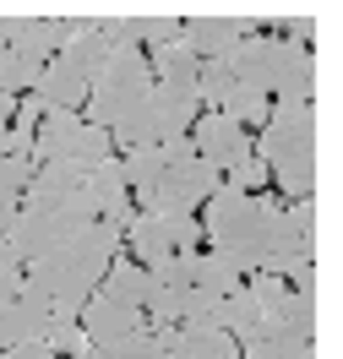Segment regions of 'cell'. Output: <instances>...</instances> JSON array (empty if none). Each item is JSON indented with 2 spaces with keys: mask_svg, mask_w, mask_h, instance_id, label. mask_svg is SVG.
<instances>
[{
  "mask_svg": "<svg viewBox=\"0 0 343 359\" xmlns=\"http://www.w3.org/2000/svg\"><path fill=\"white\" fill-rule=\"evenodd\" d=\"M27 17H33L27 6H0V49L11 44L17 33H22V22H27Z\"/></svg>",
  "mask_w": 343,
  "mask_h": 359,
  "instance_id": "30",
  "label": "cell"
},
{
  "mask_svg": "<svg viewBox=\"0 0 343 359\" xmlns=\"http://www.w3.org/2000/svg\"><path fill=\"white\" fill-rule=\"evenodd\" d=\"M147 88H153V71H147V55H142L137 44H120L114 39L109 60L98 66V76H93V104H88V126H104L109 131L120 114L131 109V104H142L147 98Z\"/></svg>",
  "mask_w": 343,
  "mask_h": 359,
  "instance_id": "2",
  "label": "cell"
},
{
  "mask_svg": "<svg viewBox=\"0 0 343 359\" xmlns=\"http://www.w3.org/2000/svg\"><path fill=\"white\" fill-rule=\"evenodd\" d=\"M218 185H224V175L191 153V158H180V163H169V169H163L159 191H153V202L142 207V212H153V218H191V207L207 202Z\"/></svg>",
  "mask_w": 343,
  "mask_h": 359,
  "instance_id": "5",
  "label": "cell"
},
{
  "mask_svg": "<svg viewBox=\"0 0 343 359\" xmlns=\"http://www.w3.org/2000/svg\"><path fill=\"white\" fill-rule=\"evenodd\" d=\"M246 294H251L256 305H262V311L273 316V311H278V299L289 294V283H283L278 272H251V278H246Z\"/></svg>",
  "mask_w": 343,
  "mask_h": 359,
  "instance_id": "28",
  "label": "cell"
},
{
  "mask_svg": "<svg viewBox=\"0 0 343 359\" xmlns=\"http://www.w3.org/2000/svg\"><path fill=\"white\" fill-rule=\"evenodd\" d=\"M11 109H17V104H11V93H0V131L11 126Z\"/></svg>",
  "mask_w": 343,
  "mask_h": 359,
  "instance_id": "32",
  "label": "cell"
},
{
  "mask_svg": "<svg viewBox=\"0 0 343 359\" xmlns=\"http://www.w3.org/2000/svg\"><path fill=\"white\" fill-rule=\"evenodd\" d=\"M82 191H88V202H93V218H104V212H114L120 202H131L120 158H104L98 169H88V175H82Z\"/></svg>",
  "mask_w": 343,
  "mask_h": 359,
  "instance_id": "16",
  "label": "cell"
},
{
  "mask_svg": "<svg viewBox=\"0 0 343 359\" xmlns=\"http://www.w3.org/2000/svg\"><path fill=\"white\" fill-rule=\"evenodd\" d=\"M234 71L224 66V60H202V71H196V98L202 104H218V114H224V104L234 98Z\"/></svg>",
  "mask_w": 343,
  "mask_h": 359,
  "instance_id": "24",
  "label": "cell"
},
{
  "mask_svg": "<svg viewBox=\"0 0 343 359\" xmlns=\"http://www.w3.org/2000/svg\"><path fill=\"white\" fill-rule=\"evenodd\" d=\"M76 191H82V169H71V163H60V158H55V163H33L22 202H27V207H55V212H71Z\"/></svg>",
  "mask_w": 343,
  "mask_h": 359,
  "instance_id": "10",
  "label": "cell"
},
{
  "mask_svg": "<svg viewBox=\"0 0 343 359\" xmlns=\"http://www.w3.org/2000/svg\"><path fill=\"white\" fill-rule=\"evenodd\" d=\"M240 88L278 93L283 104H305L311 82H316V60L305 55L300 39H262V33H240V44L224 55Z\"/></svg>",
  "mask_w": 343,
  "mask_h": 359,
  "instance_id": "1",
  "label": "cell"
},
{
  "mask_svg": "<svg viewBox=\"0 0 343 359\" xmlns=\"http://www.w3.org/2000/svg\"><path fill=\"white\" fill-rule=\"evenodd\" d=\"M224 114L234 126H267L273 104H267V93H256V88H234V98L224 104Z\"/></svg>",
  "mask_w": 343,
  "mask_h": 359,
  "instance_id": "25",
  "label": "cell"
},
{
  "mask_svg": "<svg viewBox=\"0 0 343 359\" xmlns=\"http://www.w3.org/2000/svg\"><path fill=\"white\" fill-rule=\"evenodd\" d=\"M114 39L120 44H169V39H180V11H169V6H137V11H120L114 17Z\"/></svg>",
  "mask_w": 343,
  "mask_h": 359,
  "instance_id": "12",
  "label": "cell"
},
{
  "mask_svg": "<svg viewBox=\"0 0 343 359\" xmlns=\"http://www.w3.org/2000/svg\"><path fill=\"white\" fill-rule=\"evenodd\" d=\"M88 88L93 76L76 60H66V55H55V60H44V76H39V88H33V104L39 109H76V104H88Z\"/></svg>",
  "mask_w": 343,
  "mask_h": 359,
  "instance_id": "9",
  "label": "cell"
},
{
  "mask_svg": "<svg viewBox=\"0 0 343 359\" xmlns=\"http://www.w3.org/2000/svg\"><path fill=\"white\" fill-rule=\"evenodd\" d=\"M76 131H82V114L76 109H44L39 126H33V153L27 158H39V163H55V158H60V163H66Z\"/></svg>",
  "mask_w": 343,
  "mask_h": 359,
  "instance_id": "13",
  "label": "cell"
},
{
  "mask_svg": "<svg viewBox=\"0 0 343 359\" xmlns=\"http://www.w3.org/2000/svg\"><path fill=\"white\" fill-rule=\"evenodd\" d=\"M246 359H316V343L295 337L289 327H278V321H262V332L246 343Z\"/></svg>",
  "mask_w": 343,
  "mask_h": 359,
  "instance_id": "18",
  "label": "cell"
},
{
  "mask_svg": "<svg viewBox=\"0 0 343 359\" xmlns=\"http://www.w3.org/2000/svg\"><path fill=\"white\" fill-rule=\"evenodd\" d=\"M39 76H44V60H33L22 49H0V93H33L39 88Z\"/></svg>",
  "mask_w": 343,
  "mask_h": 359,
  "instance_id": "21",
  "label": "cell"
},
{
  "mask_svg": "<svg viewBox=\"0 0 343 359\" xmlns=\"http://www.w3.org/2000/svg\"><path fill=\"white\" fill-rule=\"evenodd\" d=\"M256 158L267 163V175L278 163H295V158H321V109L316 104H278L262 126Z\"/></svg>",
  "mask_w": 343,
  "mask_h": 359,
  "instance_id": "3",
  "label": "cell"
},
{
  "mask_svg": "<svg viewBox=\"0 0 343 359\" xmlns=\"http://www.w3.org/2000/svg\"><path fill=\"white\" fill-rule=\"evenodd\" d=\"M104 158H109V131H104V126H88V120H82V131H76V142H71L66 163L88 175V169H98Z\"/></svg>",
  "mask_w": 343,
  "mask_h": 359,
  "instance_id": "23",
  "label": "cell"
},
{
  "mask_svg": "<svg viewBox=\"0 0 343 359\" xmlns=\"http://www.w3.org/2000/svg\"><path fill=\"white\" fill-rule=\"evenodd\" d=\"M82 229V218H71V212H55V207H17L11 212V224H6V245H11V256L22 262V267H33V262H44V256H55L60 245H71V234Z\"/></svg>",
  "mask_w": 343,
  "mask_h": 359,
  "instance_id": "4",
  "label": "cell"
},
{
  "mask_svg": "<svg viewBox=\"0 0 343 359\" xmlns=\"http://www.w3.org/2000/svg\"><path fill=\"white\" fill-rule=\"evenodd\" d=\"M109 359H163V348L153 343V332L142 327V332L120 337V343H109Z\"/></svg>",
  "mask_w": 343,
  "mask_h": 359,
  "instance_id": "29",
  "label": "cell"
},
{
  "mask_svg": "<svg viewBox=\"0 0 343 359\" xmlns=\"http://www.w3.org/2000/svg\"><path fill=\"white\" fill-rule=\"evenodd\" d=\"M126 240H131V250H137V267H159V262H169V256H180V250L169 245V234H163V224L153 218V212H137L131 224H126Z\"/></svg>",
  "mask_w": 343,
  "mask_h": 359,
  "instance_id": "17",
  "label": "cell"
},
{
  "mask_svg": "<svg viewBox=\"0 0 343 359\" xmlns=\"http://www.w3.org/2000/svg\"><path fill=\"white\" fill-rule=\"evenodd\" d=\"M0 359H55V354H49L44 337H33V343H11V348H0Z\"/></svg>",
  "mask_w": 343,
  "mask_h": 359,
  "instance_id": "31",
  "label": "cell"
},
{
  "mask_svg": "<svg viewBox=\"0 0 343 359\" xmlns=\"http://www.w3.org/2000/svg\"><path fill=\"white\" fill-rule=\"evenodd\" d=\"M267 180H273V175H267V163H262L256 153H246V158H234V163L224 169V191H240V196H251V191H262Z\"/></svg>",
  "mask_w": 343,
  "mask_h": 359,
  "instance_id": "26",
  "label": "cell"
},
{
  "mask_svg": "<svg viewBox=\"0 0 343 359\" xmlns=\"http://www.w3.org/2000/svg\"><path fill=\"white\" fill-rule=\"evenodd\" d=\"M273 180H278V191H283V196L311 202V196H316V185H321V158H295V163H278Z\"/></svg>",
  "mask_w": 343,
  "mask_h": 359,
  "instance_id": "22",
  "label": "cell"
},
{
  "mask_svg": "<svg viewBox=\"0 0 343 359\" xmlns=\"http://www.w3.org/2000/svg\"><path fill=\"white\" fill-rule=\"evenodd\" d=\"M49 332V305L39 299V294H17L11 305H6V316H0V337H6V348L11 343H33V337Z\"/></svg>",
  "mask_w": 343,
  "mask_h": 359,
  "instance_id": "14",
  "label": "cell"
},
{
  "mask_svg": "<svg viewBox=\"0 0 343 359\" xmlns=\"http://www.w3.org/2000/svg\"><path fill=\"white\" fill-rule=\"evenodd\" d=\"M98 294H109V299H120V305L142 311V305L153 299V272L137 267L131 256H120V262H109V267H104V289H98Z\"/></svg>",
  "mask_w": 343,
  "mask_h": 359,
  "instance_id": "15",
  "label": "cell"
},
{
  "mask_svg": "<svg viewBox=\"0 0 343 359\" xmlns=\"http://www.w3.org/2000/svg\"><path fill=\"white\" fill-rule=\"evenodd\" d=\"M44 343H49V354H55V359H82V354L93 348L88 332H82L76 321H55V327L44 332Z\"/></svg>",
  "mask_w": 343,
  "mask_h": 359,
  "instance_id": "27",
  "label": "cell"
},
{
  "mask_svg": "<svg viewBox=\"0 0 343 359\" xmlns=\"http://www.w3.org/2000/svg\"><path fill=\"white\" fill-rule=\"evenodd\" d=\"M191 153L224 175L234 158L251 153V142H246V126H234L229 114H207V120H196V131H191Z\"/></svg>",
  "mask_w": 343,
  "mask_h": 359,
  "instance_id": "8",
  "label": "cell"
},
{
  "mask_svg": "<svg viewBox=\"0 0 343 359\" xmlns=\"http://www.w3.org/2000/svg\"><path fill=\"white\" fill-rule=\"evenodd\" d=\"M120 169H126V191H131V196H142V207H147V202H153V191H159V180H163V169H169V163H163V147L153 142V147H131Z\"/></svg>",
  "mask_w": 343,
  "mask_h": 359,
  "instance_id": "19",
  "label": "cell"
},
{
  "mask_svg": "<svg viewBox=\"0 0 343 359\" xmlns=\"http://www.w3.org/2000/svg\"><path fill=\"white\" fill-rule=\"evenodd\" d=\"M76 327L88 332L93 348H109V343H120V337L142 332L147 321H142V311H131V305H120V299H109V294L93 289V299L82 305V316H76Z\"/></svg>",
  "mask_w": 343,
  "mask_h": 359,
  "instance_id": "6",
  "label": "cell"
},
{
  "mask_svg": "<svg viewBox=\"0 0 343 359\" xmlns=\"http://www.w3.org/2000/svg\"><path fill=\"white\" fill-rule=\"evenodd\" d=\"M147 71H159V82H175V88H196V71H202V60H196V49L185 44V39H169V44L153 49Z\"/></svg>",
  "mask_w": 343,
  "mask_h": 359,
  "instance_id": "20",
  "label": "cell"
},
{
  "mask_svg": "<svg viewBox=\"0 0 343 359\" xmlns=\"http://www.w3.org/2000/svg\"><path fill=\"white\" fill-rule=\"evenodd\" d=\"M196 88H175V82H153V93H147V109H153V131H159V142H175V136H185V126L196 120Z\"/></svg>",
  "mask_w": 343,
  "mask_h": 359,
  "instance_id": "11",
  "label": "cell"
},
{
  "mask_svg": "<svg viewBox=\"0 0 343 359\" xmlns=\"http://www.w3.org/2000/svg\"><path fill=\"white\" fill-rule=\"evenodd\" d=\"M256 17H229V11H196L191 22L180 27V39L196 49V60H224L229 49L240 44V33L251 27Z\"/></svg>",
  "mask_w": 343,
  "mask_h": 359,
  "instance_id": "7",
  "label": "cell"
}]
</instances>
